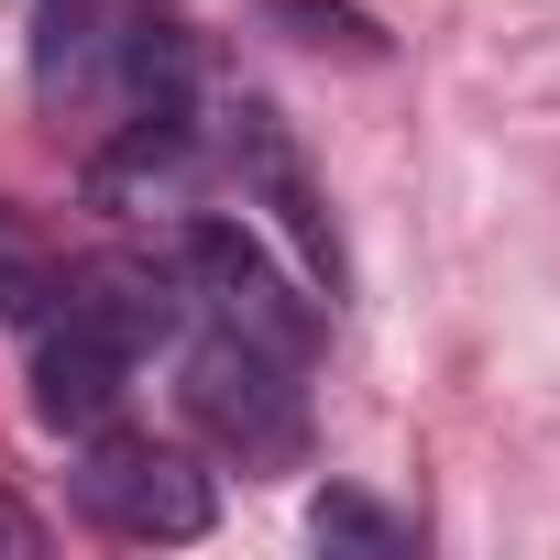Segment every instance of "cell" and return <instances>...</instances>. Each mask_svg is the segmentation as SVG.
Returning <instances> with one entry per match:
<instances>
[{
  "instance_id": "cell-5",
  "label": "cell",
  "mask_w": 560,
  "mask_h": 560,
  "mask_svg": "<svg viewBox=\"0 0 560 560\" xmlns=\"http://www.w3.org/2000/svg\"><path fill=\"white\" fill-rule=\"evenodd\" d=\"M176 264H187V287L209 298V319H231V330H253V341H275V352H308L319 319L298 308V287L264 264V242H253L242 220H198Z\"/></svg>"
},
{
  "instance_id": "cell-1",
  "label": "cell",
  "mask_w": 560,
  "mask_h": 560,
  "mask_svg": "<svg viewBox=\"0 0 560 560\" xmlns=\"http://www.w3.org/2000/svg\"><path fill=\"white\" fill-rule=\"evenodd\" d=\"M176 396H187V418H198L220 451H242V462H287L298 429H308V407H298V352H275V341H253V330H231V319H209V330L187 341Z\"/></svg>"
},
{
  "instance_id": "cell-10",
  "label": "cell",
  "mask_w": 560,
  "mask_h": 560,
  "mask_svg": "<svg viewBox=\"0 0 560 560\" xmlns=\"http://www.w3.org/2000/svg\"><path fill=\"white\" fill-rule=\"evenodd\" d=\"M0 549H12V560H23V549H45V527H34V516H23L12 494H0Z\"/></svg>"
},
{
  "instance_id": "cell-3",
  "label": "cell",
  "mask_w": 560,
  "mask_h": 560,
  "mask_svg": "<svg viewBox=\"0 0 560 560\" xmlns=\"http://www.w3.org/2000/svg\"><path fill=\"white\" fill-rule=\"evenodd\" d=\"M231 176H242V209H264L275 231H287V253H298L308 287L341 298V287H352V253H341L330 187H319L308 143L287 132V110H275V100H231Z\"/></svg>"
},
{
  "instance_id": "cell-4",
  "label": "cell",
  "mask_w": 560,
  "mask_h": 560,
  "mask_svg": "<svg viewBox=\"0 0 560 560\" xmlns=\"http://www.w3.org/2000/svg\"><path fill=\"white\" fill-rule=\"evenodd\" d=\"M23 341H34V418H45L56 440H89V429H110V418H121V385H132L143 341H132L89 287H67Z\"/></svg>"
},
{
  "instance_id": "cell-7",
  "label": "cell",
  "mask_w": 560,
  "mask_h": 560,
  "mask_svg": "<svg viewBox=\"0 0 560 560\" xmlns=\"http://www.w3.org/2000/svg\"><path fill=\"white\" fill-rule=\"evenodd\" d=\"M308 538H319V549H374V560H396V549H407V527H396L374 494H352V483H330V494L308 505Z\"/></svg>"
},
{
  "instance_id": "cell-9",
  "label": "cell",
  "mask_w": 560,
  "mask_h": 560,
  "mask_svg": "<svg viewBox=\"0 0 560 560\" xmlns=\"http://www.w3.org/2000/svg\"><path fill=\"white\" fill-rule=\"evenodd\" d=\"M78 67H89V0H45V56H34V78L67 89Z\"/></svg>"
},
{
  "instance_id": "cell-2",
  "label": "cell",
  "mask_w": 560,
  "mask_h": 560,
  "mask_svg": "<svg viewBox=\"0 0 560 560\" xmlns=\"http://www.w3.org/2000/svg\"><path fill=\"white\" fill-rule=\"evenodd\" d=\"M78 516L100 538H132V549H187L220 527V494L187 451L165 440H121V429H89V462H78Z\"/></svg>"
},
{
  "instance_id": "cell-8",
  "label": "cell",
  "mask_w": 560,
  "mask_h": 560,
  "mask_svg": "<svg viewBox=\"0 0 560 560\" xmlns=\"http://www.w3.org/2000/svg\"><path fill=\"white\" fill-rule=\"evenodd\" d=\"M45 308H56V264H45L12 220H0V319L23 330V319H45Z\"/></svg>"
},
{
  "instance_id": "cell-6",
  "label": "cell",
  "mask_w": 560,
  "mask_h": 560,
  "mask_svg": "<svg viewBox=\"0 0 560 560\" xmlns=\"http://www.w3.org/2000/svg\"><path fill=\"white\" fill-rule=\"evenodd\" d=\"M264 23L287 34V45H308V56H352V67H385L396 56L363 0H264Z\"/></svg>"
}]
</instances>
